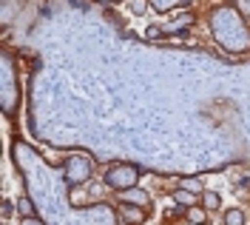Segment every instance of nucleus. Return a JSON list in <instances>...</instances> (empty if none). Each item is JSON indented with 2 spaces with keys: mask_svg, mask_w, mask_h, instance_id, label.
<instances>
[{
  "mask_svg": "<svg viewBox=\"0 0 250 225\" xmlns=\"http://www.w3.org/2000/svg\"><path fill=\"white\" fill-rule=\"evenodd\" d=\"M20 225H46L43 220H37V217H23V223Z\"/></svg>",
  "mask_w": 250,
  "mask_h": 225,
  "instance_id": "14",
  "label": "nucleus"
},
{
  "mask_svg": "<svg viewBox=\"0 0 250 225\" xmlns=\"http://www.w3.org/2000/svg\"><path fill=\"white\" fill-rule=\"evenodd\" d=\"M179 188H185V191H190V194L205 191V188H202V180H196V177H185V180H179Z\"/></svg>",
  "mask_w": 250,
  "mask_h": 225,
  "instance_id": "9",
  "label": "nucleus"
},
{
  "mask_svg": "<svg viewBox=\"0 0 250 225\" xmlns=\"http://www.w3.org/2000/svg\"><path fill=\"white\" fill-rule=\"evenodd\" d=\"M17 208L23 211V217H34V211H31V205H29V200H20V205Z\"/></svg>",
  "mask_w": 250,
  "mask_h": 225,
  "instance_id": "13",
  "label": "nucleus"
},
{
  "mask_svg": "<svg viewBox=\"0 0 250 225\" xmlns=\"http://www.w3.org/2000/svg\"><path fill=\"white\" fill-rule=\"evenodd\" d=\"M20 109V83H17L15 66H12V54H3V112L12 114Z\"/></svg>",
  "mask_w": 250,
  "mask_h": 225,
  "instance_id": "2",
  "label": "nucleus"
},
{
  "mask_svg": "<svg viewBox=\"0 0 250 225\" xmlns=\"http://www.w3.org/2000/svg\"><path fill=\"white\" fill-rule=\"evenodd\" d=\"M145 9H148V3H145V0H134V3H131V12H134V15H142Z\"/></svg>",
  "mask_w": 250,
  "mask_h": 225,
  "instance_id": "12",
  "label": "nucleus"
},
{
  "mask_svg": "<svg viewBox=\"0 0 250 225\" xmlns=\"http://www.w3.org/2000/svg\"><path fill=\"white\" fill-rule=\"evenodd\" d=\"M140 182V168L131 165V162H114L108 171H105V185L114 191H128V188H137Z\"/></svg>",
  "mask_w": 250,
  "mask_h": 225,
  "instance_id": "3",
  "label": "nucleus"
},
{
  "mask_svg": "<svg viewBox=\"0 0 250 225\" xmlns=\"http://www.w3.org/2000/svg\"><path fill=\"white\" fill-rule=\"evenodd\" d=\"M210 32L216 37V43L225 51H248L250 48V29L248 23H245V17L239 9L233 6H219L213 9V15H210Z\"/></svg>",
  "mask_w": 250,
  "mask_h": 225,
  "instance_id": "1",
  "label": "nucleus"
},
{
  "mask_svg": "<svg viewBox=\"0 0 250 225\" xmlns=\"http://www.w3.org/2000/svg\"><path fill=\"white\" fill-rule=\"evenodd\" d=\"M225 225H245V214H242L239 208L225 211Z\"/></svg>",
  "mask_w": 250,
  "mask_h": 225,
  "instance_id": "11",
  "label": "nucleus"
},
{
  "mask_svg": "<svg viewBox=\"0 0 250 225\" xmlns=\"http://www.w3.org/2000/svg\"><path fill=\"white\" fill-rule=\"evenodd\" d=\"M222 205V197L216 191H202V208L205 211H219Z\"/></svg>",
  "mask_w": 250,
  "mask_h": 225,
  "instance_id": "7",
  "label": "nucleus"
},
{
  "mask_svg": "<svg viewBox=\"0 0 250 225\" xmlns=\"http://www.w3.org/2000/svg\"><path fill=\"white\" fill-rule=\"evenodd\" d=\"M205 217H208V211L199 208V205H190V208H188V220H190L193 225H202Z\"/></svg>",
  "mask_w": 250,
  "mask_h": 225,
  "instance_id": "10",
  "label": "nucleus"
},
{
  "mask_svg": "<svg viewBox=\"0 0 250 225\" xmlns=\"http://www.w3.org/2000/svg\"><path fill=\"white\" fill-rule=\"evenodd\" d=\"M91 171H94V162L88 160V154H71L68 162H65V168H62V174H65V182L71 185V188H77L83 185L85 180H91Z\"/></svg>",
  "mask_w": 250,
  "mask_h": 225,
  "instance_id": "4",
  "label": "nucleus"
},
{
  "mask_svg": "<svg viewBox=\"0 0 250 225\" xmlns=\"http://www.w3.org/2000/svg\"><path fill=\"white\" fill-rule=\"evenodd\" d=\"M120 202L148 208V205H151V197H148V191H142V188H128V191H120Z\"/></svg>",
  "mask_w": 250,
  "mask_h": 225,
  "instance_id": "6",
  "label": "nucleus"
},
{
  "mask_svg": "<svg viewBox=\"0 0 250 225\" xmlns=\"http://www.w3.org/2000/svg\"><path fill=\"white\" fill-rule=\"evenodd\" d=\"M173 200H176L179 205H185V208H190V205H196V194L185 191V188H179V191L173 194Z\"/></svg>",
  "mask_w": 250,
  "mask_h": 225,
  "instance_id": "8",
  "label": "nucleus"
},
{
  "mask_svg": "<svg viewBox=\"0 0 250 225\" xmlns=\"http://www.w3.org/2000/svg\"><path fill=\"white\" fill-rule=\"evenodd\" d=\"M120 217H123L128 225H142L145 220H148V208H142V205H128V202H123L120 205Z\"/></svg>",
  "mask_w": 250,
  "mask_h": 225,
  "instance_id": "5",
  "label": "nucleus"
}]
</instances>
